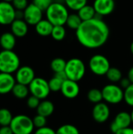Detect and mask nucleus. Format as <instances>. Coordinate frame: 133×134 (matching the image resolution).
I'll return each instance as SVG.
<instances>
[{
  "label": "nucleus",
  "mask_w": 133,
  "mask_h": 134,
  "mask_svg": "<svg viewBox=\"0 0 133 134\" xmlns=\"http://www.w3.org/2000/svg\"><path fill=\"white\" fill-rule=\"evenodd\" d=\"M111 115L109 106L103 102L96 104L92 111V116L93 119L98 123L106 122Z\"/></svg>",
  "instance_id": "12"
},
{
  "label": "nucleus",
  "mask_w": 133,
  "mask_h": 134,
  "mask_svg": "<svg viewBox=\"0 0 133 134\" xmlns=\"http://www.w3.org/2000/svg\"><path fill=\"white\" fill-rule=\"evenodd\" d=\"M82 23V19L78 16V14H76V13L69 14L67 19V21H66L67 26L69 28L75 30V31L80 27Z\"/></svg>",
  "instance_id": "24"
},
{
  "label": "nucleus",
  "mask_w": 133,
  "mask_h": 134,
  "mask_svg": "<svg viewBox=\"0 0 133 134\" xmlns=\"http://www.w3.org/2000/svg\"><path fill=\"white\" fill-rule=\"evenodd\" d=\"M34 134H56V131L48 126H44L39 129H37Z\"/></svg>",
  "instance_id": "37"
},
{
  "label": "nucleus",
  "mask_w": 133,
  "mask_h": 134,
  "mask_svg": "<svg viewBox=\"0 0 133 134\" xmlns=\"http://www.w3.org/2000/svg\"><path fill=\"white\" fill-rule=\"evenodd\" d=\"M16 36L12 32H4L0 36V46L2 49L13 50L16 46Z\"/></svg>",
  "instance_id": "18"
},
{
  "label": "nucleus",
  "mask_w": 133,
  "mask_h": 134,
  "mask_svg": "<svg viewBox=\"0 0 133 134\" xmlns=\"http://www.w3.org/2000/svg\"><path fill=\"white\" fill-rule=\"evenodd\" d=\"M75 34L78 42L82 46L88 49H98L108 40L110 29L103 20L95 17L82 21Z\"/></svg>",
  "instance_id": "1"
},
{
  "label": "nucleus",
  "mask_w": 133,
  "mask_h": 134,
  "mask_svg": "<svg viewBox=\"0 0 133 134\" xmlns=\"http://www.w3.org/2000/svg\"><path fill=\"white\" fill-rule=\"evenodd\" d=\"M28 87L31 94L40 100H45L51 92L49 82L40 77H35Z\"/></svg>",
  "instance_id": "8"
},
{
  "label": "nucleus",
  "mask_w": 133,
  "mask_h": 134,
  "mask_svg": "<svg viewBox=\"0 0 133 134\" xmlns=\"http://www.w3.org/2000/svg\"><path fill=\"white\" fill-rule=\"evenodd\" d=\"M93 7L96 14L107 16L114 10L115 2L114 0H94Z\"/></svg>",
  "instance_id": "15"
},
{
  "label": "nucleus",
  "mask_w": 133,
  "mask_h": 134,
  "mask_svg": "<svg viewBox=\"0 0 133 134\" xmlns=\"http://www.w3.org/2000/svg\"><path fill=\"white\" fill-rule=\"evenodd\" d=\"M119 82H120V86L122 89H125V90L126 88H128L132 84V82H130V80L129 79V78H122Z\"/></svg>",
  "instance_id": "38"
},
{
  "label": "nucleus",
  "mask_w": 133,
  "mask_h": 134,
  "mask_svg": "<svg viewBox=\"0 0 133 134\" xmlns=\"http://www.w3.org/2000/svg\"><path fill=\"white\" fill-rule=\"evenodd\" d=\"M41 102V100L38 99V97L31 95L27 98V105L28 108H31V109H37V108L38 107L39 104Z\"/></svg>",
  "instance_id": "35"
},
{
  "label": "nucleus",
  "mask_w": 133,
  "mask_h": 134,
  "mask_svg": "<svg viewBox=\"0 0 133 134\" xmlns=\"http://www.w3.org/2000/svg\"><path fill=\"white\" fill-rule=\"evenodd\" d=\"M103 99L105 102L111 104H118L124 100L123 89L115 84L106 85L102 89Z\"/></svg>",
  "instance_id": "6"
},
{
  "label": "nucleus",
  "mask_w": 133,
  "mask_h": 134,
  "mask_svg": "<svg viewBox=\"0 0 133 134\" xmlns=\"http://www.w3.org/2000/svg\"><path fill=\"white\" fill-rule=\"evenodd\" d=\"M42 12L43 11L34 3H31L24 10V20L28 25L35 26L41 20H42Z\"/></svg>",
  "instance_id": "10"
},
{
  "label": "nucleus",
  "mask_w": 133,
  "mask_h": 134,
  "mask_svg": "<svg viewBox=\"0 0 133 134\" xmlns=\"http://www.w3.org/2000/svg\"><path fill=\"white\" fill-rule=\"evenodd\" d=\"M46 122H47L46 117L42 116V115H38V114L36 116H34V119H33L34 126V127H36L37 129H39V128L46 126Z\"/></svg>",
  "instance_id": "33"
},
{
  "label": "nucleus",
  "mask_w": 133,
  "mask_h": 134,
  "mask_svg": "<svg viewBox=\"0 0 133 134\" xmlns=\"http://www.w3.org/2000/svg\"><path fill=\"white\" fill-rule=\"evenodd\" d=\"M46 19L49 20L53 26L66 24L69 13L66 5L60 2H53L45 10Z\"/></svg>",
  "instance_id": "2"
},
{
  "label": "nucleus",
  "mask_w": 133,
  "mask_h": 134,
  "mask_svg": "<svg viewBox=\"0 0 133 134\" xmlns=\"http://www.w3.org/2000/svg\"><path fill=\"white\" fill-rule=\"evenodd\" d=\"M54 76H56V78L60 79V80H62L63 82H64L65 80L68 79L67 76V74L65 72V71H60V72H56L55 73Z\"/></svg>",
  "instance_id": "40"
},
{
  "label": "nucleus",
  "mask_w": 133,
  "mask_h": 134,
  "mask_svg": "<svg viewBox=\"0 0 133 134\" xmlns=\"http://www.w3.org/2000/svg\"><path fill=\"white\" fill-rule=\"evenodd\" d=\"M30 91H29V87L28 86L26 85H23L20 83L16 82L15 84V86H13V90H12V93L13 94V96L18 99H24L26 98L28 94H29Z\"/></svg>",
  "instance_id": "22"
},
{
  "label": "nucleus",
  "mask_w": 133,
  "mask_h": 134,
  "mask_svg": "<svg viewBox=\"0 0 133 134\" xmlns=\"http://www.w3.org/2000/svg\"><path fill=\"white\" fill-rule=\"evenodd\" d=\"M132 123L131 114L126 111H121L115 116L114 119L111 124V131L114 134L118 130L129 127Z\"/></svg>",
  "instance_id": "11"
},
{
  "label": "nucleus",
  "mask_w": 133,
  "mask_h": 134,
  "mask_svg": "<svg viewBox=\"0 0 133 134\" xmlns=\"http://www.w3.org/2000/svg\"><path fill=\"white\" fill-rule=\"evenodd\" d=\"M12 4L16 10L24 11L29 5L27 0H13Z\"/></svg>",
  "instance_id": "36"
},
{
  "label": "nucleus",
  "mask_w": 133,
  "mask_h": 134,
  "mask_svg": "<svg viewBox=\"0 0 133 134\" xmlns=\"http://www.w3.org/2000/svg\"><path fill=\"white\" fill-rule=\"evenodd\" d=\"M53 2V0H33L32 3L40 8L42 11H45Z\"/></svg>",
  "instance_id": "34"
},
{
  "label": "nucleus",
  "mask_w": 133,
  "mask_h": 134,
  "mask_svg": "<svg viewBox=\"0 0 133 134\" xmlns=\"http://www.w3.org/2000/svg\"><path fill=\"white\" fill-rule=\"evenodd\" d=\"M106 76L110 82L113 83H116V82H119L122 79V73L120 71V69H118V68L111 67L108 71L107 72Z\"/></svg>",
  "instance_id": "23"
},
{
  "label": "nucleus",
  "mask_w": 133,
  "mask_h": 134,
  "mask_svg": "<svg viewBox=\"0 0 133 134\" xmlns=\"http://www.w3.org/2000/svg\"><path fill=\"white\" fill-rule=\"evenodd\" d=\"M88 0H64L65 5L74 11H78L81 8L87 5Z\"/></svg>",
  "instance_id": "30"
},
{
  "label": "nucleus",
  "mask_w": 133,
  "mask_h": 134,
  "mask_svg": "<svg viewBox=\"0 0 133 134\" xmlns=\"http://www.w3.org/2000/svg\"><path fill=\"white\" fill-rule=\"evenodd\" d=\"M15 73V79L16 82L26 86H29L35 78V74L33 68L29 66L20 67Z\"/></svg>",
  "instance_id": "13"
},
{
  "label": "nucleus",
  "mask_w": 133,
  "mask_h": 134,
  "mask_svg": "<svg viewBox=\"0 0 133 134\" xmlns=\"http://www.w3.org/2000/svg\"><path fill=\"white\" fill-rule=\"evenodd\" d=\"M55 110L54 104L52 101L47 100H42L38 107L37 108V113L45 117L50 116Z\"/></svg>",
  "instance_id": "20"
},
{
  "label": "nucleus",
  "mask_w": 133,
  "mask_h": 134,
  "mask_svg": "<svg viewBox=\"0 0 133 134\" xmlns=\"http://www.w3.org/2000/svg\"><path fill=\"white\" fill-rule=\"evenodd\" d=\"M11 32L16 38L24 37L28 31V24L23 19H15L10 24Z\"/></svg>",
  "instance_id": "17"
},
{
  "label": "nucleus",
  "mask_w": 133,
  "mask_h": 134,
  "mask_svg": "<svg viewBox=\"0 0 133 134\" xmlns=\"http://www.w3.org/2000/svg\"><path fill=\"white\" fill-rule=\"evenodd\" d=\"M78 14L82 21H86L95 18L96 13L93 5L87 4L78 11Z\"/></svg>",
  "instance_id": "21"
},
{
  "label": "nucleus",
  "mask_w": 133,
  "mask_h": 134,
  "mask_svg": "<svg viewBox=\"0 0 133 134\" xmlns=\"http://www.w3.org/2000/svg\"><path fill=\"white\" fill-rule=\"evenodd\" d=\"M56 134H80L78 129L71 124H64L56 131Z\"/></svg>",
  "instance_id": "29"
},
{
  "label": "nucleus",
  "mask_w": 133,
  "mask_h": 134,
  "mask_svg": "<svg viewBox=\"0 0 133 134\" xmlns=\"http://www.w3.org/2000/svg\"><path fill=\"white\" fill-rule=\"evenodd\" d=\"M66 64H67V61L65 60L60 57H56L51 61L50 68L53 70V71H54V73H56V72L64 71Z\"/></svg>",
  "instance_id": "27"
},
{
  "label": "nucleus",
  "mask_w": 133,
  "mask_h": 134,
  "mask_svg": "<svg viewBox=\"0 0 133 134\" xmlns=\"http://www.w3.org/2000/svg\"><path fill=\"white\" fill-rule=\"evenodd\" d=\"M2 1H5V2H12L13 0H2Z\"/></svg>",
  "instance_id": "45"
},
{
  "label": "nucleus",
  "mask_w": 133,
  "mask_h": 134,
  "mask_svg": "<svg viewBox=\"0 0 133 134\" xmlns=\"http://www.w3.org/2000/svg\"><path fill=\"white\" fill-rule=\"evenodd\" d=\"M63 81L60 79L56 78V76H53L49 81V86L50 88V90L52 92H58L61 90V87L63 85Z\"/></svg>",
  "instance_id": "31"
},
{
  "label": "nucleus",
  "mask_w": 133,
  "mask_h": 134,
  "mask_svg": "<svg viewBox=\"0 0 133 134\" xmlns=\"http://www.w3.org/2000/svg\"><path fill=\"white\" fill-rule=\"evenodd\" d=\"M130 114H131V117H132V123H133V109H132V112H131Z\"/></svg>",
  "instance_id": "44"
},
{
  "label": "nucleus",
  "mask_w": 133,
  "mask_h": 134,
  "mask_svg": "<svg viewBox=\"0 0 133 134\" xmlns=\"http://www.w3.org/2000/svg\"><path fill=\"white\" fill-rule=\"evenodd\" d=\"M124 100L129 106L133 108V83L124 90Z\"/></svg>",
  "instance_id": "32"
},
{
  "label": "nucleus",
  "mask_w": 133,
  "mask_h": 134,
  "mask_svg": "<svg viewBox=\"0 0 133 134\" xmlns=\"http://www.w3.org/2000/svg\"><path fill=\"white\" fill-rule=\"evenodd\" d=\"M13 115L10 111L7 108H1L0 109V126H9L12 120Z\"/></svg>",
  "instance_id": "26"
},
{
  "label": "nucleus",
  "mask_w": 133,
  "mask_h": 134,
  "mask_svg": "<svg viewBox=\"0 0 133 134\" xmlns=\"http://www.w3.org/2000/svg\"><path fill=\"white\" fill-rule=\"evenodd\" d=\"M60 92L66 98L74 99L78 96L80 93V87L78 84V82L67 79L63 82Z\"/></svg>",
  "instance_id": "14"
},
{
  "label": "nucleus",
  "mask_w": 133,
  "mask_h": 134,
  "mask_svg": "<svg viewBox=\"0 0 133 134\" xmlns=\"http://www.w3.org/2000/svg\"><path fill=\"white\" fill-rule=\"evenodd\" d=\"M65 72L68 79L78 82L83 79L86 68L84 62L79 58H71L67 61Z\"/></svg>",
  "instance_id": "5"
},
{
  "label": "nucleus",
  "mask_w": 133,
  "mask_h": 134,
  "mask_svg": "<svg viewBox=\"0 0 133 134\" xmlns=\"http://www.w3.org/2000/svg\"><path fill=\"white\" fill-rule=\"evenodd\" d=\"M87 98L91 103L95 104L100 102H102V100H103L102 90L96 89V88L91 89L87 93Z\"/></svg>",
  "instance_id": "25"
},
{
  "label": "nucleus",
  "mask_w": 133,
  "mask_h": 134,
  "mask_svg": "<svg viewBox=\"0 0 133 134\" xmlns=\"http://www.w3.org/2000/svg\"><path fill=\"white\" fill-rule=\"evenodd\" d=\"M130 51H131V53H132L133 55V42L131 43V45H130Z\"/></svg>",
  "instance_id": "43"
},
{
  "label": "nucleus",
  "mask_w": 133,
  "mask_h": 134,
  "mask_svg": "<svg viewBox=\"0 0 133 134\" xmlns=\"http://www.w3.org/2000/svg\"><path fill=\"white\" fill-rule=\"evenodd\" d=\"M16 83L15 77L12 74L0 72V94H7Z\"/></svg>",
  "instance_id": "16"
},
{
  "label": "nucleus",
  "mask_w": 133,
  "mask_h": 134,
  "mask_svg": "<svg viewBox=\"0 0 133 134\" xmlns=\"http://www.w3.org/2000/svg\"><path fill=\"white\" fill-rule=\"evenodd\" d=\"M114 134H133V129L129 126V127H127V128L122 129V130H118Z\"/></svg>",
  "instance_id": "41"
},
{
  "label": "nucleus",
  "mask_w": 133,
  "mask_h": 134,
  "mask_svg": "<svg viewBox=\"0 0 133 134\" xmlns=\"http://www.w3.org/2000/svg\"><path fill=\"white\" fill-rule=\"evenodd\" d=\"M0 134H13L9 126H4L0 127Z\"/></svg>",
  "instance_id": "39"
},
{
  "label": "nucleus",
  "mask_w": 133,
  "mask_h": 134,
  "mask_svg": "<svg viewBox=\"0 0 133 134\" xmlns=\"http://www.w3.org/2000/svg\"><path fill=\"white\" fill-rule=\"evenodd\" d=\"M16 11L12 2L2 0L0 2V24L10 25L16 19Z\"/></svg>",
  "instance_id": "9"
},
{
  "label": "nucleus",
  "mask_w": 133,
  "mask_h": 134,
  "mask_svg": "<svg viewBox=\"0 0 133 134\" xmlns=\"http://www.w3.org/2000/svg\"><path fill=\"white\" fill-rule=\"evenodd\" d=\"M52 38L56 41H62L66 36V30L63 25H56L53 26L52 34Z\"/></svg>",
  "instance_id": "28"
},
{
  "label": "nucleus",
  "mask_w": 133,
  "mask_h": 134,
  "mask_svg": "<svg viewBox=\"0 0 133 134\" xmlns=\"http://www.w3.org/2000/svg\"><path fill=\"white\" fill-rule=\"evenodd\" d=\"M9 126L13 134H31L34 129L33 119L25 115L14 116Z\"/></svg>",
  "instance_id": "4"
},
{
  "label": "nucleus",
  "mask_w": 133,
  "mask_h": 134,
  "mask_svg": "<svg viewBox=\"0 0 133 134\" xmlns=\"http://www.w3.org/2000/svg\"><path fill=\"white\" fill-rule=\"evenodd\" d=\"M128 78H129V79L130 80V82L133 83V67H132L130 69H129V72H128Z\"/></svg>",
  "instance_id": "42"
},
{
  "label": "nucleus",
  "mask_w": 133,
  "mask_h": 134,
  "mask_svg": "<svg viewBox=\"0 0 133 134\" xmlns=\"http://www.w3.org/2000/svg\"><path fill=\"white\" fill-rule=\"evenodd\" d=\"M90 71L96 75H106L107 72L111 68L109 60L102 54L93 55L89 62Z\"/></svg>",
  "instance_id": "7"
},
{
  "label": "nucleus",
  "mask_w": 133,
  "mask_h": 134,
  "mask_svg": "<svg viewBox=\"0 0 133 134\" xmlns=\"http://www.w3.org/2000/svg\"><path fill=\"white\" fill-rule=\"evenodd\" d=\"M20 60L18 55L13 50L0 52V72L13 74L20 68Z\"/></svg>",
  "instance_id": "3"
},
{
  "label": "nucleus",
  "mask_w": 133,
  "mask_h": 134,
  "mask_svg": "<svg viewBox=\"0 0 133 134\" xmlns=\"http://www.w3.org/2000/svg\"><path fill=\"white\" fill-rule=\"evenodd\" d=\"M35 31L41 36H49L51 35L53 28V24L47 19L41 20L35 26Z\"/></svg>",
  "instance_id": "19"
}]
</instances>
